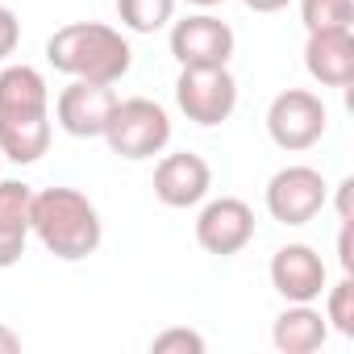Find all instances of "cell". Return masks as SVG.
<instances>
[{"instance_id":"cell-11","label":"cell","mask_w":354,"mask_h":354,"mask_svg":"<svg viewBox=\"0 0 354 354\" xmlns=\"http://www.w3.org/2000/svg\"><path fill=\"white\" fill-rule=\"evenodd\" d=\"M209 188H213V167L192 150L162 154L154 167V196L167 209H196L209 201Z\"/></svg>"},{"instance_id":"cell-10","label":"cell","mask_w":354,"mask_h":354,"mask_svg":"<svg viewBox=\"0 0 354 354\" xmlns=\"http://www.w3.org/2000/svg\"><path fill=\"white\" fill-rule=\"evenodd\" d=\"M117 92L113 84H88V80H71L59 100H55V121L63 133L71 138H100L113 109H117Z\"/></svg>"},{"instance_id":"cell-5","label":"cell","mask_w":354,"mask_h":354,"mask_svg":"<svg viewBox=\"0 0 354 354\" xmlns=\"http://www.w3.org/2000/svg\"><path fill=\"white\" fill-rule=\"evenodd\" d=\"M175 104L196 125H221L238 109V80L230 67H180L175 80Z\"/></svg>"},{"instance_id":"cell-14","label":"cell","mask_w":354,"mask_h":354,"mask_svg":"<svg viewBox=\"0 0 354 354\" xmlns=\"http://www.w3.org/2000/svg\"><path fill=\"white\" fill-rule=\"evenodd\" d=\"M30 184L0 180V271L17 267L30 246Z\"/></svg>"},{"instance_id":"cell-7","label":"cell","mask_w":354,"mask_h":354,"mask_svg":"<svg viewBox=\"0 0 354 354\" xmlns=\"http://www.w3.org/2000/svg\"><path fill=\"white\" fill-rule=\"evenodd\" d=\"M234 50V30L213 13H192L171 26V55L180 67H230Z\"/></svg>"},{"instance_id":"cell-19","label":"cell","mask_w":354,"mask_h":354,"mask_svg":"<svg viewBox=\"0 0 354 354\" xmlns=\"http://www.w3.org/2000/svg\"><path fill=\"white\" fill-rule=\"evenodd\" d=\"M150 350L154 354H205V337L188 325H171L150 337Z\"/></svg>"},{"instance_id":"cell-3","label":"cell","mask_w":354,"mask_h":354,"mask_svg":"<svg viewBox=\"0 0 354 354\" xmlns=\"http://www.w3.org/2000/svg\"><path fill=\"white\" fill-rule=\"evenodd\" d=\"M109 150L117 158H129V162H146L154 154L167 150L171 142V117L158 100H146V96H129V100H117L104 133Z\"/></svg>"},{"instance_id":"cell-22","label":"cell","mask_w":354,"mask_h":354,"mask_svg":"<svg viewBox=\"0 0 354 354\" xmlns=\"http://www.w3.org/2000/svg\"><path fill=\"white\" fill-rule=\"evenodd\" d=\"M350 192H354V180H342V184H337V217H342V221H354V213H350Z\"/></svg>"},{"instance_id":"cell-8","label":"cell","mask_w":354,"mask_h":354,"mask_svg":"<svg viewBox=\"0 0 354 354\" xmlns=\"http://www.w3.org/2000/svg\"><path fill=\"white\" fill-rule=\"evenodd\" d=\"M196 242L201 250L217 259H234L254 242V209L238 196H217L196 217Z\"/></svg>"},{"instance_id":"cell-20","label":"cell","mask_w":354,"mask_h":354,"mask_svg":"<svg viewBox=\"0 0 354 354\" xmlns=\"http://www.w3.org/2000/svg\"><path fill=\"white\" fill-rule=\"evenodd\" d=\"M17 42H21V21L9 5H0V63L17 50Z\"/></svg>"},{"instance_id":"cell-2","label":"cell","mask_w":354,"mask_h":354,"mask_svg":"<svg viewBox=\"0 0 354 354\" xmlns=\"http://www.w3.org/2000/svg\"><path fill=\"white\" fill-rule=\"evenodd\" d=\"M46 63L67 80L117 84L133 67V46L121 30L104 21H71L46 38Z\"/></svg>"},{"instance_id":"cell-23","label":"cell","mask_w":354,"mask_h":354,"mask_svg":"<svg viewBox=\"0 0 354 354\" xmlns=\"http://www.w3.org/2000/svg\"><path fill=\"white\" fill-rule=\"evenodd\" d=\"M242 5H246L250 13H279V9L292 5V0H242Z\"/></svg>"},{"instance_id":"cell-18","label":"cell","mask_w":354,"mask_h":354,"mask_svg":"<svg viewBox=\"0 0 354 354\" xmlns=\"http://www.w3.org/2000/svg\"><path fill=\"white\" fill-rule=\"evenodd\" d=\"M321 296H325V321H329V329H337L342 337H354V275H342Z\"/></svg>"},{"instance_id":"cell-16","label":"cell","mask_w":354,"mask_h":354,"mask_svg":"<svg viewBox=\"0 0 354 354\" xmlns=\"http://www.w3.org/2000/svg\"><path fill=\"white\" fill-rule=\"evenodd\" d=\"M117 17L129 34H158L175 17V0H117Z\"/></svg>"},{"instance_id":"cell-9","label":"cell","mask_w":354,"mask_h":354,"mask_svg":"<svg viewBox=\"0 0 354 354\" xmlns=\"http://www.w3.org/2000/svg\"><path fill=\"white\" fill-rule=\"evenodd\" d=\"M271 288L288 300V304H313L321 300V292L329 288V271L325 259L308 246V242H288L271 254Z\"/></svg>"},{"instance_id":"cell-13","label":"cell","mask_w":354,"mask_h":354,"mask_svg":"<svg viewBox=\"0 0 354 354\" xmlns=\"http://www.w3.org/2000/svg\"><path fill=\"white\" fill-rule=\"evenodd\" d=\"M50 117V88L38 67L9 63L0 71V121H30Z\"/></svg>"},{"instance_id":"cell-21","label":"cell","mask_w":354,"mask_h":354,"mask_svg":"<svg viewBox=\"0 0 354 354\" xmlns=\"http://www.w3.org/2000/svg\"><path fill=\"white\" fill-rule=\"evenodd\" d=\"M17 350H21V333L0 321V354H17Z\"/></svg>"},{"instance_id":"cell-24","label":"cell","mask_w":354,"mask_h":354,"mask_svg":"<svg viewBox=\"0 0 354 354\" xmlns=\"http://www.w3.org/2000/svg\"><path fill=\"white\" fill-rule=\"evenodd\" d=\"M188 5H196V9H213V5H225V0H188Z\"/></svg>"},{"instance_id":"cell-4","label":"cell","mask_w":354,"mask_h":354,"mask_svg":"<svg viewBox=\"0 0 354 354\" xmlns=\"http://www.w3.org/2000/svg\"><path fill=\"white\" fill-rule=\"evenodd\" d=\"M325 205H329V184H325V175L317 167H308V162L279 167L267 180V213L279 225L300 230L313 217H321Z\"/></svg>"},{"instance_id":"cell-6","label":"cell","mask_w":354,"mask_h":354,"mask_svg":"<svg viewBox=\"0 0 354 354\" xmlns=\"http://www.w3.org/2000/svg\"><path fill=\"white\" fill-rule=\"evenodd\" d=\"M325 125H329V113H325L321 96L308 88H288L267 104V133L288 154L313 150L325 138Z\"/></svg>"},{"instance_id":"cell-1","label":"cell","mask_w":354,"mask_h":354,"mask_svg":"<svg viewBox=\"0 0 354 354\" xmlns=\"http://www.w3.org/2000/svg\"><path fill=\"white\" fill-rule=\"evenodd\" d=\"M30 234L42 242L46 254L63 263H80L100 250L104 221L96 205L75 188H42L30 196Z\"/></svg>"},{"instance_id":"cell-12","label":"cell","mask_w":354,"mask_h":354,"mask_svg":"<svg viewBox=\"0 0 354 354\" xmlns=\"http://www.w3.org/2000/svg\"><path fill=\"white\" fill-rule=\"evenodd\" d=\"M304 67L321 88L354 84V30H313L304 42Z\"/></svg>"},{"instance_id":"cell-17","label":"cell","mask_w":354,"mask_h":354,"mask_svg":"<svg viewBox=\"0 0 354 354\" xmlns=\"http://www.w3.org/2000/svg\"><path fill=\"white\" fill-rule=\"evenodd\" d=\"M304 30H350L354 26V0H300Z\"/></svg>"},{"instance_id":"cell-15","label":"cell","mask_w":354,"mask_h":354,"mask_svg":"<svg viewBox=\"0 0 354 354\" xmlns=\"http://www.w3.org/2000/svg\"><path fill=\"white\" fill-rule=\"evenodd\" d=\"M325 337H329V321L313 304H288L271 325V342L279 354H313L325 346Z\"/></svg>"}]
</instances>
